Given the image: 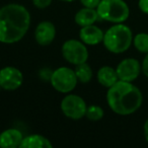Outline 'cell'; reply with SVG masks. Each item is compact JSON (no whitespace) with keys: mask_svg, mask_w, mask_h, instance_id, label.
I'll use <instances>...</instances> for the list:
<instances>
[{"mask_svg":"<svg viewBox=\"0 0 148 148\" xmlns=\"http://www.w3.org/2000/svg\"><path fill=\"white\" fill-rule=\"evenodd\" d=\"M31 25V14L19 4L5 5L0 8V42L13 44L25 36Z\"/></svg>","mask_w":148,"mask_h":148,"instance_id":"6da1fadb","label":"cell"},{"mask_svg":"<svg viewBox=\"0 0 148 148\" xmlns=\"http://www.w3.org/2000/svg\"><path fill=\"white\" fill-rule=\"evenodd\" d=\"M142 93L131 82L118 80L107 93V101L113 112L118 115L127 116L135 113L142 105Z\"/></svg>","mask_w":148,"mask_h":148,"instance_id":"7a4b0ae2","label":"cell"},{"mask_svg":"<svg viewBox=\"0 0 148 148\" xmlns=\"http://www.w3.org/2000/svg\"><path fill=\"white\" fill-rule=\"evenodd\" d=\"M103 42L108 51L115 54L124 53L133 42L132 31L127 25L117 23L106 32Z\"/></svg>","mask_w":148,"mask_h":148,"instance_id":"3957f363","label":"cell"},{"mask_svg":"<svg viewBox=\"0 0 148 148\" xmlns=\"http://www.w3.org/2000/svg\"><path fill=\"white\" fill-rule=\"evenodd\" d=\"M97 11L99 18L115 23L126 21L130 14L129 7L124 0H101Z\"/></svg>","mask_w":148,"mask_h":148,"instance_id":"277c9868","label":"cell"},{"mask_svg":"<svg viewBox=\"0 0 148 148\" xmlns=\"http://www.w3.org/2000/svg\"><path fill=\"white\" fill-rule=\"evenodd\" d=\"M51 84L57 91L62 93H68L72 91L77 84L76 74L74 70L68 67H60L52 72Z\"/></svg>","mask_w":148,"mask_h":148,"instance_id":"5b68a950","label":"cell"},{"mask_svg":"<svg viewBox=\"0 0 148 148\" xmlns=\"http://www.w3.org/2000/svg\"><path fill=\"white\" fill-rule=\"evenodd\" d=\"M62 55L69 63L78 65L85 63L88 59V51L83 42L77 40H68L62 46Z\"/></svg>","mask_w":148,"mask_h":148,"instance_id":"8992f818","label":"cell"},{"mask_svg":"<svg viewBox=\"0 0 148 148\" xmlns=\"http://www.w3.org/2000/svg\"><path fill=\"white\" fill-rule=\"evenodd\" d=\"M86 103L82 97L76 95H69L61 101V110L67 118L72 120H79L86 113Z\"/></svg>","mask_w":148,"mask_h":148,"instance_id":"52a82bcc","label":"cell"},{"mask_svg":"<svg viewBox=\"0 0 148 148\" xmlns=\"http://www.w3.org/2000/svg\"><path fill=\"white\" fill-rule=\"evenodd\" d=\"M23 81V73L17 68L8 66L0 70V87L5 90H15Z\"/></svg>","mask_w":148,"mask_h":148,"instance_id":"ba28073f","label":"cell"},{"mask_svg":"<svg viewBox=\"0 0 148 148\" xmlns=\"http://www.w3.org/2000/svg\"><path fill=\"white\" fill-rule=\"evenodd\" d=\"M116 71H117L119 80L132 82L139 76L141 66H140L138 60L133 59V58H128V59H124L123 61L120 62Z\"/></svg>","mask_w":148,"mask_h":148,"instance_id":"9c48e42d","label":"cell"},{"mask_svg":"<svg viewBox=\"0 0 148 148\" xmlns=\"http://www.w3.org/2000/svg\"><path fill=\"white\" fill-rule=\"evenodd\" d=\"M56 37L55 25L50 21H42L38 25L35 31L36 41L41 46H48Z\"/></svg>","mask_w":148,"mask_h":148,"instance_id":"30bf717a","label":"cell"},{"mask_svg":"<svg viewBox=\"0 0 148 148\" xmlns=\"http://www.w3.org/2000/svg\"><path fill=\"white\" fill-rule=\"evenodd\" d=\"M103 36H105L103 32L95 25L82 27V29L79 32L81 42L89 46L97 45L101 42H103Z\"/></svg>","mask_w":148,"mask_h":148,"instance_id":"8fae6325","label":"cell"},{"mask_svg":"<svg viewBox=\"0 0 148 148\" xmlns=\"http://www.w3.org/2000/svg\"><path fill=\"white\" fill-rule=\"evenodd\" d=\"M23 136L17 129H7L0 134V147L15 148L21 147Z\"/></svg>","mask_w":148,"mask_h":148,"instance_id":"7c38bea8","label":"cell"},{"mask_svg":"<svg viewBox=\"0 0 148 148\" xmlns=\"http://www.w3.org/2000/svg\"><path fill=\"white\" fill-rule=\"evenodd\" d=\"M97 80L103 86L110 88L119 80V77L116 69L110 66H103L97 72Z\"/></svg>","mask_w":148,"mask_h":148,"instance_id":"4fadbf2b","label":"cell"},{"mask_svg":"<svg viewBox=\"0 0 148 148\" xmlns=\"http://www.w3.org/2000/svg\"><path fill=\"white\" fill-rule=\"evenodd\" d=\"M97 18H99L97 11L95 8H89V7L80 9L75 14V23L80 27L93 25L97 21Z\"/></svg>","mask_w":148,"mask_h":148,"instance_id":"5bb4252c","label":"cell"},{"mask_svg":"<svg viewBox=\"0 0 148 148\" xmlns=\"http://www.w3.org/2000/svg\"><path fill=\"white\" fill-rule=\"evenodd\" d=\"M53 145L49 139L42 135H29L23 139L21 148H52Z\"/></svg>","mask_w":148,"mask_h":148,"instance_id":"9a60e30c","label":"cell"},{"mask_svg":"<svg viewBox=\"0 0 148 148\" xmlns=\"http://www.w3.org/2000/svg\"><path fill=\"white\" fill-rule=\"evenodd\" d=\"M74 72L76 74L78 81H80L81 83H87L92 78V70H91L90 66L86 64V62L76 65Z\"/></svg>","mask_w":148,"mask_h":148,"instance_id":"2e32d148","label":"cell"},{"mask_svg":"<svg viewBox=\"0 0 148 148\" xmlns=\"http://www.w3.org/2000/svg\"><path fill=\"white\" fill-rule=\"evenodd\" d=\"M133 44L140 53H148V34L140 33L134 37Z\"/></svg>","mask_w":148,"mask_h":148,"instance_id":"e0dca14e","label":"cell"},{"mask_svg":"<svg viewBox=\"0 0 148 148\" xmlns=\"http://www.w3.org/2000/svg\"><path fill=\"white\" fill-rule=\"evenodd\" d=\"M85 116L90 121H99L103 117V110L99 106H89L86 109Z\"/></svg>","mask_w":148,"mask_h":148,"instance_id":"ac0fdd59","label":"cell"},{"mask_svg":"<svg viewBox=\"0 0 148 148\" xmlns=\"http://www.w3.org/2000/svg\"><path fill=\"white\" fill-rule=\"evenodd\" d=\"M53 0H33L34 5L40 9H44L48 7L52 3Z\"/></svg>","mask_w":148,"mask_h":148,"instance_id":"d6986e66","label":"cell"},{"mask_svg":"<svg viewBox=\"0 0 148 148\" xmlns=\"http://www.w3.org/2000/svg\"><path fill=\"white\" fill-rule=\"evenodd\" d=\"M80 1L83 6L89 7V8H97L101 2V0H80Z\"/></svg>","mask_w":148,"mask_h":148,"instance_id":"ffe728a7","label":"cell"},{"mask_svg":"<svg viewBox=\"0 0 148 148\" xmlns=\"http://www.w3.org/2000/svg\"><path fill=\"white\" fill-rule=\"evenodd\" d=\"M141 69L143 74L145 75L146 77H148V53L146 54L145 58L143 59V62H142V65H141Z\"/></svg>","mask_w":148,"mask_h":148,"instance_id":"44dd1931","label":"cell"},{"mask_svg":"<svg viewBox=\"0 0 148 148\" xmlns=\"http://www.w3.org/2000/svg\"><path fill=\"white\" fill-rule=\"evenodd\" d=\"M138 5H139V8L142 12L148 14V0H139Z\"/></svg>","mask_w":148,"mask_h":148,"instance_id":"7402d4cb","label":"cell"},{"mask_svg":"<svg viewBox=\"0 0 148 148\" xmlns=\"http://www.w3.org/2000/svg\"><path fill=\"white\" fill-rule=\"evenodd\" d=\"M144 136H145L146 141L148 142V119L146 120L145 124H144Z\"/></svg>","mask_w":148,"mask_h":148,"instance_id":"603a6c76","label":"cell"},{"mask_svg":"<svg viewBox=\"0 0 148 148\" xmlns=\"http://www.w3.org/2000/svg\"><path fill=\"white\" fill-rule=\"evenodd\" d=\"M61 1H67V2H71V1H74V0H61Z\"/></svg>","mask_w":148,"mask_h":148,"instance_id":"cb8c5ba5","label":"cell"}]
</instances>
